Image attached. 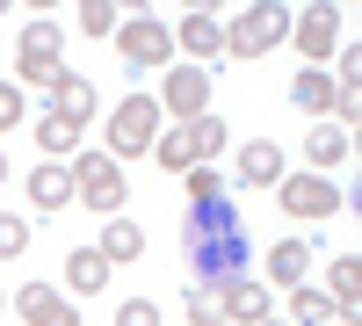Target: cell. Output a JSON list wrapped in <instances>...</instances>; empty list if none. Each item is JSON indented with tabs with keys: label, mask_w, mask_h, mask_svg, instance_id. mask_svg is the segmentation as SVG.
Returning <instances> with one entry per match:
<instances>
[{
	"label": "cell",
	"mask_w": 362,
	"mask_h": 326,
	"mask_svg": "<svg viewBox=\"0 0 362 326\" xmlns=\"http://www.w3.org/2000/svg\"><path fill=\"white\" fill-rule=\"evenodd\" d=\"M181 254L196 261L203 283H232V276H247V254H254L247 218H239L225 196H218V203H189V218H181Z\"/></svg>",
	"instance_id": "cell-1"
},
{
	"label": "cell",
	"mask_w": 362,
	"mask_h": 326,
	"mask_svg": "<svg viewBox=\"0 0 362 326\" xmlns=\"http://www.w3.org/2000/svg\"><path fill=\"white\" fill-rule=\"evenodd\" d=\"M153 138H160V102H153V95H124V102L109 109L102 145H109L116 167H124V160H145V153H153Z\"/></svg>",
	"instance_id": "cell-2"
},
{
	"label": "cell",
	"mask_w": 362,
	"mask_h": 326,
	"mask_svg": "<svg viewBox=\"0 0 362 326\" xmlns=\"http://www.w3.org/2000/svg\"><path fill=\"white\" fill-rule=\"evenodd\" d=\"M66 174H73V203H87V211H102V218L124 211V167L109 153H73Z\"/></svg>",
	"instance_id": "cell-3"
},
{
	"label": "cell",
	"mask_w": 362,
	"mask_h": 326,
	"mask_svg": "<svg viewBox=\"0 0 362 326\" xmlns=\"http://www.w3.org/2000/svg\"><path fill=\"white\" fill-rule=\"evenodd\" d=\"M290 37V8H268V0H254V8H239L225 22V51L232 58H261V51H276Z\"/></svg>",
	"instance_id": "cell-4"
},
{
	"label": "cell",
	"mask_w": 362,
	"mask_h": 326,
	"mask_svg": "<svg viewBox=\"0 0 362 326\" xmlns=\"http://www.w3.org/2000/svg\"><path fill=\"white\" fill-rule=\"evenodd\" d=\"M116 51H124V66H138V73H167L174 66V29L160 15H131V22H116Z\"/></svg>",
	"instance_id": "cell-5"
},
{
	"label": "cell",
	"mask_w": 362,
	"mask_h": 326,
	"mask_svg": "<svg viewBox=\"0 0 362 326\" xmlns=\"http://www.w3.org/2000/svg\"><path fill=\"white\" fill-rule=\"evenodd\" d=\"M15 73H22V87H44L51 73H66V29H51L37 15L22 29V44H15Z\"/></svg>",
	"instance_id": "cell-6"
},
{
	"label": "cell",
	"mask_w": 362,
	"mask_h": 326,
	"mask_svg": "<svg viewBox=\"0 0 362 326\" xmlns=\"http://www.w3.org/2000/svg\"><path fill=\"white\" fill-rule=\"evenodd\" d=\"M153 102H160V116H174V124H196V116H210V73L203 66H167Z\"/></svg>",
	"instance_id": "cell-7"
},
{
	"label": "cell",
	"mask_w": 362,
	"mask_h": 326,
	"mask_svg": "<svg viewBox=\"0 0 362 326\" xmlns=\"http://www.w3.org/2000/svg\"><path fill=\"white\" fill-rule=\"evenodd\" d=\"M276 203H283L290 218H334V211H348L326 174H283V182H276Z\"/></svg>",
	"instance_id": "cell-8"
},
{
	"label": "cell",
	"mask_w": 362,
	"mask_h": 326,
	"mask_svg": "<svg viewBox=\"0 0 362 326\" xmlns=\"http://www.w3.org/2000/svg\"><path fill=\"white\" fill-rule=\"evenodd\" d=\"M268 312H276L268 283H254V276L218 283V319H225V326H268Z\"/></svg>",
	"instance_id": "cell-9"
},
{
	"label": "cell",
	"mask_w": 362,
	"mask_h": 326,
	"mask_svg": "<svg viewBox=\"0 0 362 326\" xmlns=\"http://www.w3.org/2000/svg\"><path fill=\"white\" fill-rule=\"evenodd\" d=\"M44 95H51L44 116H58V124H87V116L102 109V95H95V80H87V73H51Z\"/></svg>",
	"instance_id": "cell-10"
},
{
	"label": "cell",
	"mask_w": 362,
	"mask_h": 326,
	"mask_svg": "<svg viewBox=\"0 0 362 326\" xmlns=\"http://www.w3.org/2000/svg\"><path fill=\"white\" fill-rule=\"evenodd\" d=\"M341 29H348V22H341V8H305V15H290V44L319 66V58H334Z\"/></svg>",
	"instance_id": "cell-11"
},
{
	"label": "cell",
	"mask_w": 362,
	"mask_h": 326,
	"mask_svg": "<svg viewBox=\"0 0 362 326\" xmlns=\"http://www.w3.org/2000/svg\"><path fill=\"white\" fill-rule=\"evenodd\" d=\"M15 312H22L29 326H80L73 298H66V290H51V283H22V290H15Z\"/></svg>",
	"instance_id": "cell-12"
},
{
	"label": "cell",
	"mask_w": 362,
	"mask_h": 326,
	"mask_svg": "<svg viewBox=\"0 0 362 326\" xmlns=\"http://www.w3.org/2000/svg\"><path fill=\"white\" fill-rule=\"evenodd\" d=\"M283 174H290V160H283V145H276V138L239 145V182H247V189H276Z\"/></svg>",
	"instance_id": "cell-13"
},
{
	"label": "cell",
	"mask_w": 362,
	"mask_h": 326,
	"mask_svg": "<svg viewBox=\"0 0 362 326\" xmlns=\"http://www.w3.org/2000/svg\"><path fill=\"white\" fill-rule=\"evenodd\" d=\"M312 247L305 240H276V254H268V298H276V290H283V298H290V290H305V269H312Z\"/></svg>",
	"instance_id": "cell-14"
},
{
	"label": "cell",
	"mask_w": 362,
	"mask_h": 326,
	"mask_svg": "<svg viewBox=\"0 0 362 326\" xmlns=\"http://www.w3.org/2000/svg\"><path fill=\"white\" fill-rule=\"evenodd\" d=\"M174 51H189V58H218V51H225V22L210 15V8L181 15V22H174Z\"/></svg>",
	"instance_id": "cell-15"
},
{
	"label": "cell",
	"mask_w": 362,
	"mask_h": 326,
	"mask_svg": "<svg viewBox=\"0 0 362 326\" xmlns=\"http://www.w3.org/2000/svg\"><path fill=\"white\" fill-rule=\"evenodd\" d=\"M145 160H160V174H189V167H203L196 131H189V124H160V138H153V153H145Z\"/></svg>",
	"instance_id": "cell-16"
},
{
	"label": "cell",
	"mask_w": 362,
	"mask_h": 326,
	"mask_svg": "<svg viewBox=\"0 0 362 326\" xmlns=\"http://www.w3.org/2000/svg\"><path fill=\"white\" fill-rule=\"evenodd\" d=\"M348 153H355V138L341 131V124H319L312 138H305V174H326V182H334V167H348Z\"/></svg>",
	"instance_id": "cell-17"
},
{
	"label": "cell",
	"mask_w": 362,
	"mask_h": 326,
	"mask_svg": "<svg viewBox=\"0 0 362 326\" xmlns=\"http://www.w3.org/2000/svg\"><path fill=\"white\" fill-rule=\"evenodd\" d=\"M102 283H109L102 247H73V254H66V290H73V298H95Z\"/></svg>",
	"instance_id": "cell-18"
},
{
	"label": "cell",
	"mask_w": 362,
	"mask_h": 326,
	"mask_svg": "<svg viewBox=\"0 0 362 326\" xmlns=\"http://www.w3.org/2000/svg\"><path fill=\"white\" fill-rule=\"evenodd\" d=\"M29 203H37V211H66V203H73V174L51 167V160H37V174H29Z\"/></svg>",
	"instance_id": "cell-19"
},
{
	"label": "cell",
	"mask_w": 362,
	"mask_h": 326,
	"mask_svg": "<svg viewBox=\"0 0 362 326\" xmlns=\"http://www.w3.org/2000/svg\"><path fill=\"white\" fill-rule=\"evenodd\" d=\"M326 298H334L341 326H355V305H362V269H355V254H341V261H334V290H326Z\"/></svg>",
	"instance_id": "cell-20"
},
{
	"label": "cell",
	"mask_w": 362,
	"mask_h": 326,
	"mask_svg": "<svg viewBox=\"0 0 362 326\" xmlns=\"http://www.w3.org/2000/svg\"><path fill=\"white\" fill-rule=\"evenodd\" d=\"M138 254H145V232H138L131 218H109V225H102V261L116 269V261H138Z\"/></svg>",
	"instance_id": "cell-21"
},
{
	"label": "cell",
	"mask_w": 362,
	"mask_h": 326,
	"mask_svg": "<svg viewBox=\"0 0 362 326\" xmlns=\"http://www.w3.org/2000/svg\"><path fill=\"white\" fill-rule=\"evenodd\" d=\"M290 102H297V109H312V116H326V109H334V80H326L319 66H312V73H297V80H290Z\"/></svg>",
	"instance_id": "cell-22"
},
{
	"label": "cell",
	"mask_w": 362,
	"mask_h": 326,
	"mask_svg": "<svg viewBox=\"0 0 362 326\" xmlns=\"http://www.w3.org/2000/svg\"><path fill=\"white\" fill-rule=\"evenodd\" d=\"M290 319L297 326H341V312H334L326 290H290Z\"/></svg>",
	"instance_id": "cell-23"
},
{
	"label": "cell",
	"mask_w": 362,
	"mask_h": 326,
	"mask_svg": "<svg viewBox=\"0 0 362 326\" xmlns=\"http://www.w3.org/2000/svg\"><path fill=\"white\" fill-rule=\"evenodd\" d=\"M37 145H44V160L58 167V160H73L80 153V124H58V116H44L37 124Z\"/></svg>",
	"instance_id": "cell-24"
},
{
	"label": "cell",
	"mask_w": 362,
	"mask_h": 326,
	"mask_svg": "<svg viewBox=\"0 0 362 326\" xmlns=\"http://www.w3.org/2000/svg\"><path fill=\"white\" fill-rule=\"evenodd\" d=\"M181 189H189V203H218V196H225L218 167H189V174H181Z\"/></svg>",
	"instance_id": "cell-25"
},
{
	"label": "cell",
	"mask_w": 362,
	"mask_h": 326,
	"mask_svg": "<svg viewBox=\"0 0 362 326\" xmlns=\"http://www.w3.org/2000/svg\"><path fill=\"white\" fill-rule=\"evenodd\" d=\"M116 22H124V15H116L109 0H87V8H80V29H87V37H116Z\"/></svg>",
	"instance_id": "cell-26"
},
{
	"label": "cell",
	"mask_w": 362,
	"mask_h": 326,
	"mask_svg": "<svg viewBox=\"0 0 362 326\" xmlns=\"http://www.w3.org/2000/svg\"><path fill=\"white\" fill-rule=\"evenodd\" d=\"M29 247V218H15V211H0V261H15Z\"/></svg>",
	"instance_id": "cell-27"
},
{
	"label": "cell",
	"mask_w": 362,
	"mask_h": 326,
	"mask_svg": "<svg viewBox=\"0 0 362 326\" xmlns=\"http://www.w3.org/2000/svg\"><path fill=\"white\" fill-rule=\"evenodd\" d=\"M116 326H160V305L153 298H124L116 305Z\"/></svg>",
	"instance_id": "cell-28"
},
{
	"label": "cell",
	"mask_w": 362,
	"mask_h": 326,
	"mask_svg": "<svg viewBox=\"0 0 362 326\" xmlns=\"http://www.w3.org/2000/svg\"><path fill=\"white\" fill-rule=\"evenodd\" d=\"M181 305H189V319H196V326H203V319H218V298H210L203 283H196V290H189V298H181Z\"/></svg>",
	"instance_id": "cell-29"
},
{
	"label": "cell",
	"mask_w": 362,
	"mask_h": 326,
	"mask_svg": "<svg viewBox=\"0 0 362 326\" xmlns=\"http://www.w3.org/2000/svg\"><path fill=\"white\" fill-rule=\"evenodd\" d=\"M22 124V87H0V131Z\"/></svg>",
	"instance_id": "cell-30"
},
{
	"label": "cell",
	"mask_w": 362,
	"mask_h": 326,
	"mask_svg": "<svg viewBox=\"0 0 362 326\" xmlns=\"http://www.w3.org/2000/svg\"><path fill=\"white\" fill-rule=\"evenodd\" d=\"M0 182H8V153H0Z\"/></svg>",
	"instance_id": "cell-31"
},
{
	"label": "cell",
	"mask_w": 362,
	"mask_h": 326,
	"mask_svg": "<svg viewBox=\"0 0 362 326\" xmlns=\"http://www.w3.org/2000/svg\"><path fill=\"white\" fill-rule=\"evenodd\" d=\"M203 326H225V319H203Z\"/></svg>",
	"instance_id": "cell-32"
},
{
	"label": "cell",
	"mask_w": 362,
	"mask_h": 326,
	"mask_svg": "<svg viewBox=\"0 0 362 326\" xmlns=\"http://www.w3.org/2000/svg\"><path fill=\"white\" fill-rule=\"evenodd\" d=\"M0 312H8V298H0Z\"/></svg>",
	"instance_id": "cell-33"
}]
</instances>
